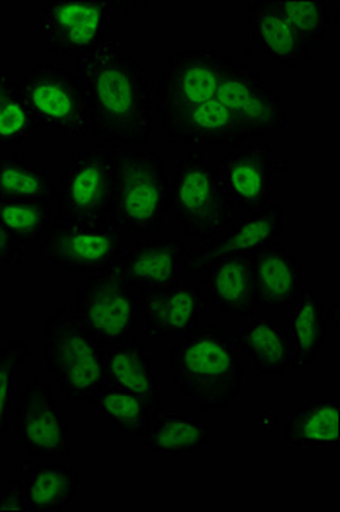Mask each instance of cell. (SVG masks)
<instances>
[{
	"instance_id": "obj_1",
	"label": "cell",
	"mask_w": 340,
	"mask_h": 512,
	"mask_svg": "<svg viewBox=\"0 0 340 512\" xmlns=\"http://www.w3.org/2000/svg\"><path fill=\"white\" fill-rule=\"evenodd\" d=\"M250 59V50L228 55L192 47L166 60L158 79V120L170 146L233 152L248 139L288 127V103Z\"/></svg>"
},
{
	"instance_id": "obj_2",
	"label": "cell",
	"mask_w": 340,
	"mask_h": 512,
	"mask_svg": "<svg viewBox=\"0 0 340 512\" xmlns=\"http://www.w3.org/2000/svg\"><path fill=\"white\" fill-rule=\"evenodd\" d=\"M88 103L89 137L100 144L142 147L154 135L153 96L144 67L124 41L108 38L77 57Z\"/></svg>"
},
{
	"instance_id": "obj_3",
	"label": "cell",
	"mask_w": 340,
	"mask_h": 512,
	"mask_svg": "<svg viewBox=\"0 0 340 512\" xmlns=\"http://www.w3.org/2000/svg\"><path fill=\"white\" fill-rule=\"evenodd\" d=\"M168 378L178 395L200 410H228L243 386L236 345L211 321L176 338L168 352Z\"/></svg>"
},
{
	"instance_id": "obj_4",
	"label": "cell",
	"mask_w": 340,
	"mask_h": 512,
	"mask_svg": "<svg viewBox=\"0 0 340 512\" xmlns=\"http://www.w3.org/2000/svg\"><path fill=\"white\" fill-rule=\"evenodd\" d=\"M171 181L165 159L151 147H118L110 224L124 233L147 234L170 217Z\"/></svg>"
},
{
	"instance_id": "obj_5",
	"label": "cell",
	"mask_w": 340,
	"mask_h": 512,
	"mask_svg": "<svg viewBox=\"0 0 340 512\" xmlns=\"http://www.w3.org/2000/svg\"><path fill=\"white\" fill-rule=\"evenodd\" d=\"M235 209L223 176L207 152L188 151L178 158L171 181L170 216L183 234L211 241L238 224Z\"/></svg>"
},
{
	"instance_id": "obj_6",
	"label": "cell",
	"mask_w": 340,
	"mask_h": 512,
	"mask_svg": "<svg viewBox=\"0 0 340 512\" xmlns=\"http://www.w3.org/2000/svg\"><path fill=\"white\" fill-rule=\"evenodd\" d=\"M40 347L48 373L57 379L65 402H86L108 383L105 350L84 330L71 309H59L48 316Z\"/></svg>"
},
{
	"instance_id": "obj_7",
	"label": "cell",
	"mask_w": 340,
	"mask_h": 512,
	"mask_svg": "<svg viewBox=\"0 0 340 512\" xmlns=\"http://www.w3.org/2000/svg\"><path fill=\"white\" fill-rule=\"evenodd\" d=\"M117 146L91 144L74 151L55 192L57 221L110 222L117 175Z\"/></svg>"
},
{
	"instance_id": "obj_8",
	"label": "cell",
	"mask_w": 340,
	"mask_h": 512,
	"mask_svg": "<svg viewBox=\"0 0 340 512\" xmlns=\"http://www.w3.org/2000/svg\"><path fill=\"white\" fill-rule=\"evenodd\" d=\"M69 309L103 350L139 337L137 297L117 268L84 275Z\"/></svg>"
},
{
	"instance_id": "obj_9",
	"label": "cell",
	"mask_w": 340,
	"mask_h": 512,
	"mask_svg": "<svg viewBox=\"0 0 340 512\" xmlns=\"http://www.w3.org/2000/svg\"><path fill=\"white\" fill-rule=\"evenodd\" d=\"M129 236L106 224L55 221L36 250L45 262L71 274H98L115 270L129 250Z\"/></svg>"
},
{
	"instance_id": "obj_10",
	"label": "cell",
	"mask_w": 340,
	"mask_h": 512,
	"mask_svg": "<svg viewBox=\"0 0 340 512\" xmlns=\"http://www.w3.org/2000/svg\"><path fill=\"white\" fill-rule=\"evenodd\" d=\"M19 86L40 125L62 137H89L88 103L74 70L40 60L19 76Z\"/></svg>"
},
{
	"instance_id": "obj_11",
	"label": "cell",
	"mask_w": 340,
	"mask_h": 512,
	"mask_svg": "<svg viewBox=\"0 0 340 512\" xmlns=\"http://www.w3.org/2000/svg\"><path fill=\"white\" fill-rule=\"evenodd\" d=\"M16 446L31 458H65L72 453L71 417L52 388L35 376L16 400Z\"/></svg>"
},
{
	"instance_id": "obj_12",
	"label": "cell",
	"mask_w": 340,
	"mask_h": 512,
	"mask_svg": "<svg viewBox=\"0 0 340 512\" xmlns=\"http://www.w3.org/2000/svg\"><path fill=\"white\" fill-rule=\"evenodd\" d=\"M112 2L48 0L43 6V50L52 55H84L108 40Z\"/></svg>"
},
{
	"instance_id": "obj_13",
	"label": "cell",
	"mask_w": 340,
	"mask_h": 512,
	"mask_svg": "<svg viewBox=\"0 0 340 512\" xmlns=\"http://www.w3.org/2000/svg\"><path fill=\"white\" fill-rule=\"evenodd\" d=\"M144 333L153 342L180 338L200 325L209 308V297L199 286L173 284L135 292Z\"/></svg>"
},
{
	"instance_id": "obj_14",
	"label": "cell",
	"mask_w": 340,
	"mask_h": 512,
	"mask_svg": "<svg viewBox=\"0 0 340 512\" xmlns=\"http://www.w3.org/2000/svg\"><path fill=\"white\" fill-rule=\"evenodd\" d=\"M190 251L182 238H165L139 241L125 253L118 263L117 272L134 292L149 291L158 287L178 284L188 272Z\"/></svg>"
},
{
	"instance_id": "obj_15",
	"label": "cell",
	"mask_w": 340,
	"mask_h": 512,
	"mask_svg": "<svg viewBox=\"0 0 340 512\" xmlns=\"http://www.w3.org/2000/svg\"><path fill=\"white\" fill-rule=\"evenodd\" d=\"M284 212L279 202H270L264 209L238 222L235 227L217 238L206 241L190 253L188 272L204 274L207 268L221 258L235 255H252L265 246L276 245L282 233Z\"/></svg>"
},
{
	"instance_id": "obj_16",
	"label": "cell",
	"mask_w": 340,
	"mask_h": 512,
	"mask_svg": "<svg viewBox=\"0 0 340 512\" xmlns=\"http://www.w3.org/2000/svg\"><path fill=\"white\" fill-rule=\"evenodd\" d=\"M217 168L241 212L255 214L269 204L270 181L276 173L274 147L269 142L236 149L219 159Z\"/></svg>"
},
{
	"instance_id": "obj_17",
	"label": "cell",
	"mask_w": 340,
	"mask_h": 512,
	"mask_svg": "<svg viewBox=\"0 0 340 512\" xmlns=\"http://www.w3.org/2000/svg\"><path fill=\"white\" fill-rule=\"evenodd\" d=\"M247 21L253 43L272 62L288 69H296L308 64L315 57L303 36L299 35L291 21L274 6L272 0L250 2Z\"/></svg>"
},
{
	"instance_id": "obj_18",
	"label": "cell",
	"mask_w": 340,
	"mask_h": 512,
	"mask_svg": "<svg viewBox=\"0 0 340 512\" xmlns=\"http://www.w3.org/2000/svg\"><path fill=\"white\" fill-rule=\"evenodd\" d=\"M260 311H277L294 303L303 289V260L288 246L270 245L250 255Z\"/></svg>"
},
{
	"instance_id": "obj_19",
	"label": "cell",
	"mask_w": 340,
	"mask_h": 512,
	"mask_svg": "<svg viewBox=\"0 0 340 512\" xmlns=\"http://www.w3.org/2000/svg\"><path fill=\"white\" fill-rule=\"evenodd\" d=\"M105 364L108 383L139 396L154 419L165 412L166 400L159 390L153 357L141 338L135 337L115 349L105 350Z\"/></svg>"
},
{
	"instance_id": "obj_20",
	"label": "cell",
	"mask_w": 340,
	"mask_h": 512,
	"mask_svg": "<svg viewBox=\"0 0 340 512\" xmlns=\"http://www.w3.org/2000/svg\"><path fill=\"white\" fill-rule=\"evenodd\" d=\"M204 274L207 297L217 304L223 315L250 318L260 313L250 255L221 258L207 268Z\"/></svg>"
},
{
	"instance_id": "obj_21",
	"label": "cell",
	"mask_w": 340,
	"mask_h": 512,
	"mask_svg": "<svg viewBox=\"0 0 340 512\" xmlns=\"http://www.w3.org/2000/svg\"><path fill=\"white\" fill-rule=\"evenodd\" d=\"M340 400L337 396L306 398L289 415L284 432L294 451H337L339 449Z\"/></svg>"
},
{
	"instance_id": "obj_22",
	"label": "cell",
	"mask_w": 340,
	"mask_h": 512,
	"mask_svg": "<svg viewBox=\"0 0 340 512\" xmlns=\"http://www.w3.org/2000/svg\"><path fill=\"white\" fill-rule=\"evenodd\" d=\"M327 309L313 287L301 289L291 304L288 333L294 369H308L330 340Z\"/></svg>"
},
{
	"instance_id": "obj_23",
	"label": "cell",
	"mask_w": 340,
	"mask_h": 512,
	"mask_svg": "<svg viewBox=\"0 0 340 512\" xmlns=\"http://www.w3.org/2000/svg\"><path fill=\"white\" fill-rule=\"evenodd\" d=\"M233 344L248 355L255 371L277 376L293 369L288 333L270 315L250 316L245 328L233 335Z\"/></svg>"
},
{
	"instance_id": "obj_24",
	"label": "cell",
	"mask_w": 340,
	"mask_h": 512,
	"mask_svg": "<svg viewBox=\"0 0 340 512\" xmlns=\"http://www.w3.org/2000/svg\"><path fill=\"white\" fill-rule=\"evenodd\" d=\"M19 478L30 501L31 512H64L76 499L81 477L65 465L21 461Z\"/></svg>"
},
{
	"instance_id": "obj_25",
	"label": "cell",
	"mask_w": 340,
	"mask_h": 512,
	"mask_svg": "<svg viewBox=\"0 0 340 512\" xmlns=\"http://www.w3.org/2000/svg\"><path fill=\"white\" fill-rule=\"evenodd\" d=\"M212 432L188 412H163L142 434V444L151 453H199L207 448Z\"/></svg>"
},
{
	"instance_id": "obj_26",
	"label": "cell",
	"mask_w": 340,
	"mask_h": 512,
	"mask_svg": "<svg viewBox=\"0 0 340 512\" xmlns=\"http://www.w3.org/2000/svg\"><path fill=\"white\" fill-rule=\"evenodd\" d=\"M89 402L96 408L100 424L110 427L118 436L141 437L154 420L139 396L112 383L103 384Z\"/></svg>"
},
{
	"instance_id": "obj_27",
	"label": "cell",
	"mask_w": 340,
	"mask_h": 512,
	"mask_svg": "<svg viewBox=\"0 0 340 512\" xmlns=\"http://www.w3.org/2000/svg\"><path fill=\"white\" fill-rule=\"evenodd\" d=\"M55 192V181L45 166L28 161L16 152L0 154V198L50 202Z\"/></svg>"
},
{
	"instance_id": "obj_28",
	"label": "cell",
	"mask_w": 340,
	"mask_h": 512,
	"mask_svg": "<svg viewBox=\"0 0 340 512\" xmlns=\"http://www.w3.org/2000/svg\"><path fill=\"white\" fill-rule=\"evenodd\" d=\"M40 123L26 103L19 76L11 67H0V151H11L36 134Z\"/></svg>"
},
{
	"instance_id": "obj_29",
	"label": "cell",
	"mask_w": 340,
	"mask_h": 512,
	"mask_svg": "<svg viewBox=\"0 0 340 512\" xmlns=\"http://www.w3.org/2000/svg\"><path fill=\"white\" fill-rule=\"evenodd\" d=\"M0 224L21 245H36L52 224L50 202L0 198Z\"/></svg>"
},
{
	"instance_id": "obj_30",
	"label": "cell",
	"mask_w": 340,
	"mask_h": 512,
	"mask_svg": "<svg viewBox=\"0 0 340 512\" xmlns=\"http://www.w3.org/2000/svg\"><path fill=\"white\" fill-rule=\"evenodd\" d=\"M274 6L291 21L303 36L311 52L317 53L323 38L329 33L337 14L330 11L327 0H272Z\"/></svg>"
},
{
	"instance_id": "obj_31",
	"label": "cell",
	"mask_w": 340,
	"mask_h": 512,
	"mask_svg": "<svg viewBox=\"0 0 340 512\" xmlns=\"http://www.w3.org/2000/svg\"><path fill=\"white\" fill-rule=\"evenodd\" d=\"M31 352L30 338H14L0 349V437L11 429L12 415L16 410V378L19 367Z\"/></svg>"
},
{
	"instance_id": "obj_32",
	"label": "cell",
	"mask_w": 340,
	"mask_h": 512,
	"mask_svg": "<svg viewBox=\"0 0 340 512\" xmlns=\"http://www.w3.org/2000/svg\"><path fill=\"white\" fill-rule=\"evenodd\" d=\"M0 511L31 512L30 501L21 478L7 480L6 487L0 490Z\"/></svg>"
},
{
	"instance_id": "obj_33",
	"label": "cell",
	"mask_w": 340,
	"mask_h": 512,
	"mask_svg": "<svg viewBox=\"0 0 340 512\" xmlns=\"http://www.w3.org/2000/svg\"><path fill=\"white\" fill-rule=\"evenodd\" d=\"M0 263L18 267L23 263V245L0 224Z\"/></svg>"
},
{
	"instance_id": "obj_34",
	"label": "cell",
	"mask_w": 340,
	"mask_h": 512,
	"mask_svg": "<svg viewBox=\"0 0 340 512\" xmlns=\"http://www.w3.org/2000/svg\"><path fill=\"white\" fill-rule=\"evenodd\" d=\"M257 424L264 429V431L269 432L274 425L277 424V414H274L272 410H264L262 414L258 415Z\"/></svg>"
},
{
	"instance_id": "obj_35",
	"label": "cell",
	"mask_w": 340,
	"mask_h": 512,
	"mask_svg": "<svg viewBox=\"0 0 340 512\" xmlns=\"http://www.w3.org/2000/svg\"><path fill=\"white\" fill-rule=\"evenodd\" d=\"M147 2H112L113 9H122L127 14H135L141 11L142 7H146Z\"/></svg>"
},
{
	"instance_id": "obj_36",
	"label": "cell",
	"mask_w": 340,
	"mask_h": 512,
	"mask_svg": "<svg viewBox=\"0 0 340 512\" xmlns=\"http://www.w3.org/2000/svg\"><path fill=\"white\" fill-rule=\"evenodd\" d=\"M327 309V320H329V325L332 330L334 328H337L339 326L340 320H339V303H330L329 308Z\"/></svg>"
}]
</instances>
